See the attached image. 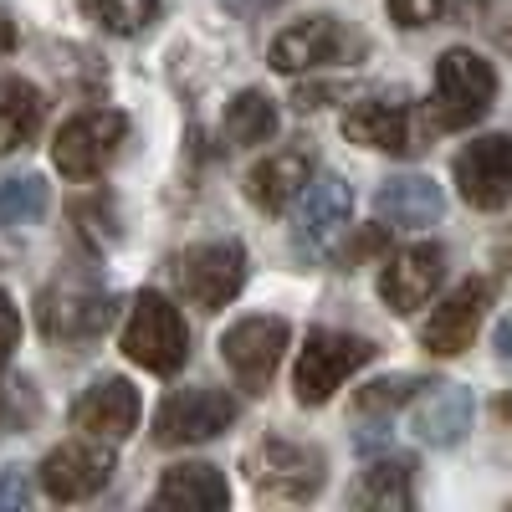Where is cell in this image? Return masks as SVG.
<instances>
[{
	"instance_id": "obj_30",
	"label": "cell",
	"mask_w": 512,
	"mask_h": 512,
	"mask_svg": "<svg viewBox=\"0 0 512 512\" xmlns=\"http://www.w3.org/2000/svg\"><path fill=\"white\" fill-rule=\"evenodd\" d=\"M31 502V482L21 472H6L0 477V507H26Z\"/></svg>"
},
{
	"instance_id": "obj_4",
	"label": "cell",
	"mask_w": 512,
	"mask_h": 512,
	"mask_svg": "<svg viewBox=\"0 0 512 512\" xmlns=\"http://www.w3.org/2000/svg\"><path fill=\"white\" fill-rule=\"evenodd\" d=\"M497 98V72L477 52L451 47L436 62V128H472Z\"/></svg>"
},
{
	"instance_id": "obj_32",
	"label": "cell",
	"mask_w": 512,
	"mask_h": 512,
	"mask_svg": "<svg viewBox=\"0 0 512 512\" xmlns=\"http://www.w3.org/2000/svg\"><path fill=\"white\" fill-rule=\"evenodd\" d=\"M11 47H16V26H11V16H6V11H0V57H6Z\"/></svg>"
},
{
	"instance_id": "obj_13",
	"label": "cell",
	"mask_w": 512,
	"mask_h": 512,
	"mask_svg": "<svg viewBox=\"0 0 512 512\" xmlns=\"http://www.w3.org/2000/svg\"><path fill=\"white\" fill-rule=\"evenodd\" d=\"M72 425L88 431L93 441H123L139 425V390L128 379H98L77 395Z\"/></svg>"
},
{
	"instance_id": "obj_17",
	"label": "cell",
	"mask_w": 512,
	"mask_h": 512,
	"mask_svg": "<svg viewBox=\"0 0 512 512\" xmlns=\"http://www.w3.org/2000/svg\"><path fill=\"white\" fill-rule=\"evenodd\" d=\"M410 425L425 446H456L472 431V395H466L461 384H431V390L415 400Z\"/></svg>"
},
{
	"instance_id": "obj_27",
	"label": "cell",
	"mask_w": 512,
	"mask_h": 512,
	"mask_svg": "<svg viewBox=\"0 0 512 512\" xmlns=\"http://www.w3.org/2000/svg\"><path fill=\"white\" fill-rule=\"evenodd\" d=\"M410 390H415V379H379V384H369V390H359V410L364 415H374V410H395V405H405L410 400Z\"/></svg>"
},
{
	"instance_id": "obj_9",
	"label": "cell",
	"mask_w": 512,
	"mask_h": 512,
	"mask_svg": "<svg viewBox=\"0 0 512 512\" xmlns=\"http://www.w3.org/2000/svg\"><path fill=\"white\" fill-rule=\"evenodd\" d=\"M282 349H287V323L282 318H241L221 338V359L231 364V374L246 390H262L272 379V369L282 364Z\"/></svg>"
},
{
	"instance_id": "obj_22",
	"label": "cell",
	"mask_w": 512,
	"mask_h": 512,
	"mask_svg": "<svg viewBox=\"0 0 512 512\" xmlns=\"http://www.w3.org/2000/svg\"><path fill=\"white\" fill-rule=\"evenodd\" d=\"M47 118V98L21 77H0V154L26 149V139Z\"/></svg>"
},
{
	"instance_id": "obj_21",
	"label": "cell",
	"mask_w": 512,
	"mask_h": 512,
	"mask_svg": "<svg viewBox=\"0 0 512 512\" xmlns=\"http://www.w3.org/2000/svg\"><path fill=\"white\" fill-rule=\"evenodd\" d=\"M159 507H226L231 502V487L216 466L205 461H185V466H169L159 477V492H154Z\"/></svg>"
},
{
	"instance_id": "obj_34",
	"label": "cell",
	"mask_w": 512,
	"mask_h": 512,
	"mask_svg": "<svg viewBox=\"0 0 512 512\" xmlns=\"http://www.w3.org/2000/svg\"><path fill=\"white\" fill-rule=\"evenodd\" d=\"M461 6H466V11H477V6H487V0H461Z\"/></svg>"
},
{
	"instance_id": "obj_12",
	"label": "cell",
	"mask_w": 512,
	"mask_h": 512,
	"mask_svg": "<svg viewBox=\"0 0 512 512\" xmlns=\"http://www.w3.org/2000/svg\"><path fill=\"white\" fill-rule=\"evenodd\" d=\"M487 297H492V287L482 277H472V282H461L456 292H446L441 308H431V318L420 323V344L431 354H461L466 344H472L477 323H482Z\"/></svg>"
},
{
	"instance_id": "obj_36",
	"label": "cell",
	"mask_w": 512,
	"mask_h": 512,
	"mask_svg": "<svg viewBox=\"0 0 512 512\" xmlns=\"http://www.w3.org/2000/svg\"><path fill=\"white\" fill-rule=\"evenodd\" d=\"M507 47H512V31H507Z\"/></svg>"
},
{
	"instance_id": "obj_16",
	"label": "cell",
	"mask_w": 512,
	"mask_h": 512,
	"mask_svg": "<svg viewBox=\"0 0 512 512\" xmlns=\"http://www.w3.org/2000/svg\"><path fill=\"white\" fill-rule=\"evenodd\" d=\"M349 210H354V190H349L344 180H318V185H308L303 195H297V221H292L297 246L323 251L338 231L349 226Z\"/></svg>"
},
{
	"instance_id": "obj_8",
	"label": "cell",
	"mask_w": 512,
	"mask_h": 512,
	"mask_svg": "<svg viewBox=\"0 0 512 512\" xmlns=\"http://www.w3.org/2000/svg\"><path fill=\"white\" fill-rule=\"evenodd\" d=\"M456 190L477 210L512 205V134H487L466 144L456 154Z\"/></svg>"
},
{
	"instance_id": "obj_14",
	"label": "cell",
	"mask_w": 512,
	"mask_h": 512,
	"mask_svg": "<svg viewBox=\"0 0 512 512\" xmlns=\"http://www.w3.org/2000/svg\"><path fill=\"white\" fill-rule=\"evenodd\" d=\"M113 323V297L93 292V287H62L41 297V328L62 344H82V338H98Z\"/></svg>"
},
{
	"instance_id": "obj_25",
	"label": "cell",
	"mask_w": 512,
	"mask_h": 512,
	"mask_svg": "<svg viewBox=\"0 0 512 512\" xmlns=\"http://www.w3.org/2000/svg\"><path fill=\"white\" fill-rule=\"evenodd\" d=\"M41 216H47V180L21 175V180L0 185V226H6V231L36 226Z\"/></svg>"
},
{
	"instance_id": "obj_26",
	"label": "cell",
	"mask_w": 512,
	"mask_h": 512,
	"mask_svg": "<svg viewBox=\"0 0 512 512\" xmlns=\"http://www.w3.org/2000/svg\"><path fill=\"white\" fill-rule=\"evenodd\" d=\"M82 6H88V16L113 36H134L159 16V0H82Z\"/></svg>"
},
{
	"instance_id": "obj_10",
	"label": "cell",
	"mask_w": 512,
	"mask_h": 512,
	"mask_svg": "<svg viewBox=\"0 0 512 512\" xmlns=\"http://www.w3.org/2000/svg\"><path fill=\"white\" fill-rule=\"evenodd\" d=\"M446 277V251L436 241H420V246H405L395 251L379 272V297L390 303L395 313H415L420 303H431V292L441 287Z\"/></svg>"
},
{
	"instance_id": "obj_35",
	"label": "cell",
	"mask_w": 512,
	"mask_h": 512,
	"mask_svg": "<svg viewBox=\"0 0 512 512\" xmlns=\"http://www.w3.org/2000/svg\"><path fill=\"white\" fill-rule=\"evenodd\" d=\"M502 415H507V420H512V395H507V400H502Z\"/></svg>"
},
{
	"instance_id": "obj_29",
	"label": "cell",
	"mask_w": 512,
	"mask_h": 512,
	"mask_svg": "<svg viewBox=\"0 0 512 512\" xmlns=\"http://www.w3.org/2000/svg\"><path fill=\"white\" fill-rule=\"evenodd\" d=\"M21 344V313L11 303V292H0V364H6Z\"/></svg>"
},
{
	"instance_id": "obj_23",
	"label": "cell",
	"mask_w": 512,
	"mask_h": 512,
	"mask_svg": "<svg viewBox=\"0 0 512 512\" xmlns=\"http://www.w3.org/2000/svg\"><path fill=\"white\" fill-rule=\"evenodd\" d=\"M349 502L354 507H374V512H405V507H415L410 461H374L369 472L354 482Z\"/></svg>"
},
{
	"instance_id": "obj_28",
	"label": "cell",
	"mask_w": 512,
	"mask_h": 512,
	"mask_svg": "<svg viewBox=\"0 0 512 512\" xmlns=\"http://www.w3.org/2000/svg\"><path fill=\"white\" fill-rule=\"evenodd\" d=\"M390 6V16L400 21V26H431V21H441L456 0H384Z\"/></svg>"
},
{
	"instance_id": "obj_19",
	"label": "cell",
	"mask_w": 512,
	"mask_h": 512,
	"mask_svg": "<svg viewBox=\"0 0 512 512\" xmlns=\"http://www.w3.org/2000/svg\"><path fill=\"white\" fill-rule=\"evenodd\" d=\"M344 134L364 149H384V154H405L410 144V108L390 103V98H364L344 113Z\"/></svg>"
},
{
	"instance_id": "obj_15",
	"label": "cell",
	"mask_w": 512,
	"mask_h": 512,
	"mask_svg": "<svg viewBox=\"0 0 512 512\" xmlns=\"http://www.w3.org/2000/svg\"><path fill=\"white\" fill-rule=\"evenodd\" d=\"M349 52V36L333 16H308V21H292L287 31H277L272 41V67L277 72H303V67H323L338 62Z\"/></svg>"
},
{
	"instance_id": "obj_1",
	"label": "cell",
	"mask_w": 512,
	"mask_h": 512,
	"mask_svg": "<svg viewBox=\"0 0 512 512\" xmlns=\"http://www.w3.org/2000/svg\"><path fill=\"white\" fill-rule=\"evenodd\" d=\"M246 477H251L256 497H267V502H308L328 482V461L318 446L267 436L246 451Z\"/></svg>"
},
{
	"instance_id": "obj_5",
	"label": "cell",
	"mask_w": 512,
	"mask_h": 512,
	"mask_svg": "<svg viewBox=\"0 0 512 512\" xmlns=\"http://www.w3.org/2000/svg\"><path fill=\"white\" fill-rule=\"evenodd\" d=\"M175 287L190 297L195 308H226L231 297L241 292L246 282V251L236 241H205V246H190L175 256Z\"/></svg>"
},
{
	"instance_id": "obj_3",
	"label": "cell",
	"mask_w": 512,
	"mask_h": 512,
	"mask_svg": "<svg viewBox=\"0 0 512 512\" xmlns=\"http://www.w3.org/2000/svg\"><path fill=\"white\" fill-rule=\"evenodd\" d=\"M374 359V344L359 333H333V328H318L308 333L303 354H297V374H292V390L303 405H323L333 400V390L344 384L354 369H364Z\"/></svg>"
},
{
	"instance_id": "obj_33",
	"label": "cell",
	"mask_w": 512,
	"mask_h": 512,
	"mask_svg": "<svg viewBox=\"0 0 512 512\" xmlns=\"http://www.w3.org/2000/svg\"><path fill=\"white\" fill-rule=\"evenodd\" d=\"M497 354H502V359H512V318H507V323H497Z\"/></svg>"
},
{
	"instance_id": "obj_24",
	"label": "cell",
	"mask_w": 512,
	"mask_h": 512,
	"mask_svg": "<svg viewBox=\"0 0 512 512\" xmlns=\"http://www.w3.org/2000/svg\"><path fill=\"white\" fill-rule=\"evenodd\" d=\"M277 134V108L267 93H241L231 108H226V139L236 149H251V144H267Z\"/></svg>"
},
{
	"instance_id": "obj_2",
	"label": "cell",
	"mask_w": 512,
	"mask_h": 512,
	"mask_svg": "<svg viewBox=\"0 0 512 512\" xmlns=\"http://www.w3.org/2000/svg\"><path fill=\"white\" fill-rule=\"evenodd\" d=\"M123 354L154 369V374H175L190 354V333H185V318L180 308L169 303L164 292H139L134 297V313L123 323Z\"/></svg>"
},
{
	"instance_id": "obj_20",
	"label": "cell",
	"mask_w": 512,
	"mask_h": 512,
	"mask_svg": "<svg viewBox=\"0 0 512 512\" xmlns=\"http://www.w3.org/2000/svg\"><path fill=\"white\" fill-rule=\"evenodd\" d=\"M308 180H313V159L303 149H282V154H267L262 164L251 169L246 195H251V205H262V210H287L297 195L308 190Z\"/></svg>"
},
{
	"instance_id": "obj_31",
	"label": "cell",
	"mask_w": 512,
	"mask_h": 512,
	"mask_svg": "<svg viewBox=\"0 0 512 512\" xmlns=\"http://www.w3.org/2000/svg\"><path fill=\"white\" fill-rule=\"evenodd\" d=\"M16 390H21V384H0V425H6V420H11V405H16Z\"/></svg>"
},
{
	"instance_id": "obj_6",
	"label": "cell",
	"mask_w": 512,
	"mask_h": 512,
	"mask_svg": "<svg viewBox=\"0 0 512 512\" xmlns=\"http://www.w3.org/2000/svg\"><path fill=\"white\" fill-rule=\"evenodd\" d=\"M123 134H128V118L113 113V108L77 113L72 123H62L52 159H57V169L67 180H93V175H103V164L118 154Z\"/></svg>"
},
{
	"instance_id": "obj_7",
	"label": "cell",
	"mask_w": 512,
	"mask_h": 512,
	"mask_svg": "<svg viewBox=\"0 0 512 512\" xmlns=\"http://www.w3.org/2000/svg\"><path fill=\"white\" fill-rule=\"evenodd\" d=\"M236 420V400L226 390H175L154 410V441L159 446H195L221 436Z\"/></svg>"
},
{
	"instance_id": "obj_11",
	"label": "cell",
	"mask_w": 512,
	"mask_h": 512,
	"mask_svg": "<svg viewBox=\"0 0 512 512\" xmlns=\"http://www.w3.org/2000/svg\"><path fill=\"white\" fill-rule=\"evenodd\" d=\"M113 477V451L108 446H57L41 461V492L52 502H88L93 492H103Z\"/></svg>"
},
{
	"instance_id": "obj_18",
	"label": "cell",
	"mask_w": 512,
	"mask_h": 512,
	"mask_svg": "<svg viewBox=\"0 0 512 512\" xmlns=\"http://www.w3.org/2000/svg\"><path fill=\"white\" fill-rule=\"evenodd\" d=\"M374 210H379V221H390L400 231H415V226H431L441 221V185L436 180H425V175H400V180H384L379 195H374Z\"/></svg>"
}]
</instances>
